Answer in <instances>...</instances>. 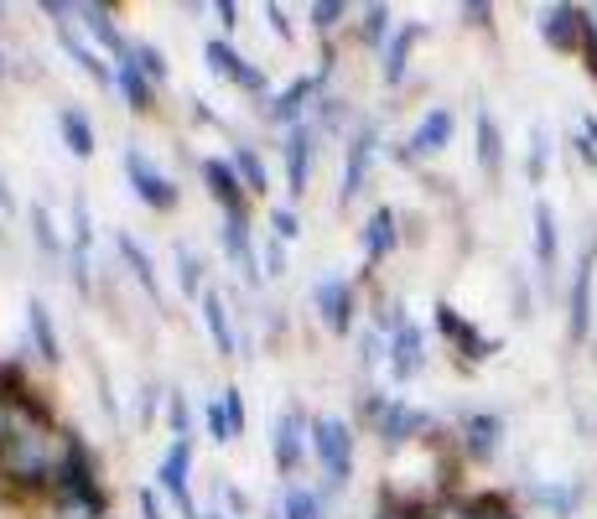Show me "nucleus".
<instances>
[{"instance_id":"obj_41","label":"nucleus","mask_w":597,"mask_h":519,"mask_svg":"<svg viewBox=\"0 0 597 519\" xmlns=\"http://www.w3.org/2000/svg\"><path fill=\"white\" fill-rule=\"evenodd\" d=\"M343 16H348V5H343V0H328V5H312V26H318V32H333V26H338Z\"/></svg>"},{"instance_id":"obj_54","label":"nucleus","mask_w":597,"mask_h":519,"mask_svg":"<svg viewBox=\"0 0 597 519\" xmlns=\"http://www.w3.org/2000/svg\"><path fill=\"white\" fill-rule=\"evenodd\" d=\"M0 73H5V62H0Z\"/></svg>"},{"instance_id":"obj_53","label":"nucleus","mask_w":597,"mask_h":519,"mask_svg":"<svg viewBox=\"0 0 597 519\" xmlns=\"http://www.w3.org/2000/svg\"><path fill=\"white\" fill-rule=\"evenodd\" d=\"M203 519H223V515H203Z\"/></svg>"},{"instance_id":"obj_18","label":"nucleus","mask_w":597,"mask_h":519,"mask_svg":"<svg viewBox=\"0 0 597 519\" xmlns=\"http://www.w3.org/2000/svg\"><path fill=\"white\" fill-rule=\"evenodd\" d=\"M203 182H208V193L223 203V214H244V193H239V172L229 161H203Z\"/></svg>"},{"instance_id":"obj_38","label":"nucleus","mask_w":597,"mask_h":519,"mask_svg":"<svg viewBox=\"0 0 597 519\" xmlns=\"http://www.w3.org/2000/svg\"><path fill=\"white\" fill-rule=\"evenodd\" d=\"M32 234H37V244L47 255H62V240H58V229H53V219H47L42 203H32Z\"/></svg>"},{"instance_id":"obj_44","label":"nucleus","mask_w":597,"mask_h":519,"mask_svg":"<svg viewBox=\"0 0 597 519\" xmlns=\"http://www.w3.org/2000/svg\"><path fill=\"white\" fill-rule=\"evenodd\" d=\"M167 420H172L177 441H193V437H187V400H182V395H172V411H167Z\"/></svg>"},{"instance_id":"obj_22","label":"nucleus","mask_w":597,"mask_h":519,"mask_svg":"<svg viewBox=\"0 0 597 519\" xmlns=\"http://www.w3.org/2000/svg\"><path fill=\"white\" fill-rule=\"evenodd\" d=\"M203 322H208V333H214V348H219L223 359H234V322H229V307H223L219 291H203Z\"/></svg>"},{"instance_id":"obj_12","label":"nucleus","mask_w":597,"mask_h":519,"mask_svg":"<svg viewBox=\"0 0 597 519\" xmlns=\"http://www.w3.org/2000/svg\"><path fill=\"white\" fill-rule=\"evenodd\" d=\"M452 140V109L437 104V109H426V120L411 130V140L400 146V157H437L441 146Z\"/></svg>"},{"instance_id":"obj_1","label":"nucleus","mask_w":597,"mask_h":519,"mask_svg":"<svg viewBox=\"0 0 597 519\" xmlns=\"http://www.w3.org/2000/svg\"><path fill=\"white\" fill-rule=\"evenodd\" d=\"M0 473L11 483H21V488H47V483L58 478V468L47 458V441H42L37 426L11 420V431L0 441Z\"/></svg>"},{"instance_id":"obj_11","label":"nucleus","mask_w":597,"mask_h":519,"mask_svg":"<svg viewBox=\"0 0 597 519\" xmlns=\"http://www.w3.org/2000/svg\"><path fill=\"white\" fill-rule=\"evenodd\" d=\"M582 32H587V11H582V5H551V11L540 16V37L551 42L556 53L582 47Z\"/></svg>"},{"instance_id":"obj_46","label":"nucleus","mask_w":597,"mask_h":519,"mask_svg":"<svg viewBox=\"0 0 597 519\" xmlns=\"http://www.w3.org/2000/svg\"><path fill=\"white\" fill-rule=\"evenodd\" d=\"M358 354H364V364L384 359V343H379V333H364V338H358Z\"/></svg>"},{"instance_id":"obj_49","label":"nucleus","mask_w":597,"mask_h":519,"mask_svg":"<svg viewBox=\"0 0 597 519\" xmlns=\"http://www.w3.org/2000/svg\"><path fill=\"white\" fill-rule=\"evenodd\" d=\"M140 515H146V519H167V515H161V504H157V494H151V488H140Z\"/></svg>"},{"instance_id":"obj_27","label":"nucleus","mask_w":597,"mask_h":519,"mask_svg":"<svg viewBox=\"0 0 597 519\" xmlns=\"http://www.w3.org/2000/svg\"><path fill=\"white\" fill-rule=\"evenodd\" d=\"M318 94V79H297V83H286L276 94V104H271V120H280V125H291L297 130V120H301V109H307V100Z\"/></svg>"},{"instance_id":"obj_42","label":"nucleus","mask_w":597,"mask_h":519,"mask_svg":"<svg viewBox=\"0 0 597 519\" xmlns=\"http://www.w3.org/2000/svg\"><path fill=\"white\" fill-rule=\"evenodd\" d=\"M223 416H229V431H234V437H244V400H239V384H229V390H223Z\"/></svg>"},{"instance_id":"obj_45","label":"nucleus","mask_w":597,"mask_h":519,"mask_svg":"<svg viewBox=\"0 0 597 519\" xmlns=\"http://www.w3.org/2000/svg\"><path fill=\"white\" fill-rule=\"evenodd\" d=\"M286 270V250H280V240L265 244V276H280Z\"/></svg>"},{"instance_id":"obj_47","label":"nucleus","mask_w":597,"mask_h":519,"mask_svg":"<svg viewBox=\"0 0 597 519\" xmlns=\"http://www.w3.org/2000/svg\"><path fill=\"white\" fill-rule=\"evenodd\" d=\"M223 504L239 509V515H250V494H244V488H229V483H223Z\"/></svg>"},{"instance_id":"obj_14","label":"nucleus","mask_w":597,"mask_h":519,"mask_svg":"<svg viewBox=\"0 0 597 519\" xmlns=\"http://www.w3.org/2000/svg\"><path fill=\"white\" fill-rule=\"evenodd\" d=\"M312 146H318V130L312 125H297L291 136H286V182H291V193H307V177H312Z\"/></svg>"},{"instance_id":"obj_5","label":"nucleus","mask_w":597,"mask_h":519,"mask_svg":"<svg viewBox=\"0 0 597 519\" xmlns=\"http://www.w3.org/2000/svg\"><path fill=\"white\" fill-rule=\"evenodd\" d=\"M307 416H301L297 405H286V411H276V420H271V458H276L280 473H297L301 458H307Z\"/></svg>"},{"instance_id":"obj_32","label":"nucleus","mask_w":597,"mask_h":519,"mask_svg":"<svg viewBox=\"0 0 597 519\" xmlns=\"http://www.w3.org/2000/svg\"><path fill=\"white\" fill-rule=\"evenodd\" d=\"M115 244H119V255L130 260V270H136L140 286H146L151 297H161V286H157V265H151V255H146V250H140V244L130 240V234H115Z\"/></svg>"},{"instance_id":"obj_3","label":"nucleus","mask_w":597,"mask_h":519,"mask_svg":"<svg viewBox=\"0 0 597 519\" xmlns=\"http://www.w3.org/2000/svg\"><path fill=\"white\" fill-rule=\"evenodd\" d=\"M364 411H369V420H375V431L390 447H400V441H416L432 431V416L426 411H416V405H405V400H390V395H369L364 400Z\"/></svg>"},{"instance_id":"obj_23","label":"nucleus","mask_w":597,"mask_h":519,"mask_svg":"<svg viewBox=\"0 0 597 519\" xmlns=\"http://www.w3.org/2000/svg\"><path fill=\"white\" fill-rule=\"evenodd\" d=\"M358 244H364V260L390 255V250H395V214H390V208H375L369 223H364V234H358Z\"/></svg>"},{"instance_id":"obj_35","label":"nucleus","mask_w":597,"mask_h":519,"mask_svg":"<svg viewBox=\"0 0 597 519\" xmlns=\"http://www.w3.org/2000/svg\"><path fill=\"white\" fill-rule=\"evenodd\" d=\"M384 37H390V5H369L364 21H358V42H364V47H379Z\"/></svg>"},{"instance_id":"obj_16","label":"nucleus","mask_w":597,"mask_h":519,"mask_svg":"<svg viewBox=\"0 0 597 519\" xmlns=\"http://www.w3.org/2000/svg\"><path fill=\"white\" fill-rule=\"evenodd\" d=\"M223 250H229V260L239 265V276L260 280V260H255V244H250V229H244V214H229V219H223Z\"/></svg>"},{"instance_id":"obj_2","label":"nucleus","mask_w":597,"mask_h":519,"mask_svg":"<svg viewBox=\"0 0 597 519\" xmlns=\"http://www.w3.org/2000/svg\"><path fill=\"white\" fill-rule=\"evenodd\" d=\"M312 452L322 462V478L333 488H348V478H354V431H348V420L338 416L312 420Z\"/></svg>"},{"instance_id":"obj_25","label":"nucleus","mask_w":597,"mask_h":519,"mask_svg":"<svg viewBox=\"0 0 597 519\" xmlns=\"http://www.w3.org/2000/svg\"><path fill=\"white\" fill-rule=\"evenodd\" d=\"M593 255L577 265V286H572V338H587L593 327Z\"/></svg>"},{"instance_id":"obj_48","label":"nucleus","mask_w":597,"mask_h":519,"mask_svg":"<svg viewBox=\"0 0 597 519\" xmlns=\"http://www.w3.org/2000/svg\"><path fill=\"white\" fill-rule=\"evenodd\" d=\"M265 16H271V26H276V37H291V21H286L280 5H265Z\"/></svg>"},{"instance_id":"obj_40","label":"nucleus","mask_w":597,"mask_h":519,"mask_svg":"<svg viewBox=\"0 0 597 519\" xmlns=\"http://www.w3.org/2000/svg\"><path fill=\"white\" fill-rule=\"evenodd\" d=\"M301 234V223H297V214H291V208H276V214H271V240H297Z\"/></svg>"},{"instance_id":"obj_8","label":"nucleus","mask_w":597,"mask_h":519,"mask_svg":"<svg viewBox=\"0 0 597 519\" xmlns=\"http://www.w3.org/2000/svg\"><path fill=\"white\" fill-rule=\"evenodd\" d=\"M437 327H441V338L452 343V348H458L462 359H473V364H478V359H489V354H494V343L483 338V333H478L473 322L462 318L458 307H447V301L437 307Z\"/></svg>"},{"instance_id":"obj_15","label":"nucleus","mask_w":597,"mask_h":519,"mask_svg":"<svg viewBox=\"0 0 597 519\" xmlns=\"http://www.w3.org/2000/svg\"><path fill=\"white\" fill-rule=\"evenodd\" d=\"M498 441H504V420L489 416V411H478V416L462 420V447H468V458L489 462L498 452Z\"/></svg>"},{"instance_id":"obj_31","label":"nucleus","mask_w":597,"mask_h":519,"mask_svg":"<svg viewBox=\"0 0 597 519\" xmlns=\"http://www.w3.org/2000/svg\"><path fill=\"white\" fill-rule=\"evenodd\" d=\"M416 37H421V26H405V32H395V42L384 47V79H390V83L405 79V62H411V47H416Z\"/></svg>"},{"instance_id":"obj_43","label":"nucleus","mask_w":597,"mask_h":519,"mask_svg":"<svg viewBox=\"0 0 597 519\" xmlns=\"http://www.w3.org/2000/svg\"><path fill=\"white\" fill-rule=\"evenodd\" d=\"M203 416H208V437L219 441V447H229V441H234V431H229V416H223V405H208Z\"/></svg>"},{"instance_id":"obj_7","label":"nucleus","mask_w":597,"mask_h":519,"mask_svg":"<svg viewBox=\"0 0 597 519\" xmlns=\"http://www.w3.org/2000/svg\"><path fill=\"white\" fill-rule=\"evenodd\" d=\"M312 301H318V318L333 327V333H348L354 327V286L343 276H322L312 286Z\"/></svg>"},{"instance_id":"obj_51","label":"nucleus","mask_w":597,"mask_h":519,"mask_svg":"<svg viewBox=\"0 0 597 519\" xmlns=\"http://www.w3.org/2000/svg\"><path fill=\"white\" fill-rule=\"evenodd\" d=\"M11 208H16V198H11V187H5V177H0V219H5Z\"/></svg>"},{"instance_id":"obj_30","label":"nucleus","mask_w":597,"mask_h":519,"mask_svg":"<svg viewBox=\"0 0 597 519\" xmlns=\"http://www.w3.org/2000/svg\"><path fill=\"white\" fill-rule=\"evenodd\" d=\"M530 499H536L540 509H551L556 519H572V509L582 504V488H577V483H572V488H556V483H536V488H530Z\"/></svg>"},{"instance_id":"obj_9","label":"nucleus","mask_w":597,"mask_h":519,"mask_svg":"<svg viewBox=\"0 0 597 519\" xmlns=\"http://www.w3.org/2000/svg\"><path fill=\"white\" fill-rule=\"evenodd\" d=\"M375 146H379L375 125H358V130H354V146H348V161H343V187H338L343 203L358 198V187H364L369 166H375Z\"/></svg>"},{"instance_id":"obj_33","label":"nucleus","mask_w":597,"mask_h":519,"mask_svg":"<svg viewBox=\"0 0 597 519\" xmlns=\"http://www.w3.org/2000/svg\"><path fill=\"white\" fill-rule=\"evenodd\" d=\"M229 166L244 177V193H265V187H271V182H265V161H260L250 146H234V161H229Z\"/></svg>"},{"instance_id":"obj_4","label":"nucleus","mask_w":597,"mask_h":519,"mask_svg":"<svg viewBox=\"0 0 597 519\" xmlns=\"http://www.w3.org/2000/svg\"><path fill=\"white\" fill-rule=\"evenodd\" d=\"M125 177H130V187H136V198L146 203V208H157V214H172L182 203V193H177V182L167 177V172H157L151 166V157L146 151H125Z\"/></svg>"},{"instance_id":"obj_10","label":"nucleus","mask_w":597,"mask_h":519,"mask_svg":"<svg viewBox=\"0 0 597 519\" xmlns=\"http://www.w3.org/2000/svg\"><path fill=\"white\" fill-rule=\"evenodd\" d=\"M203 58H208V68H214L219 79L239 83V89H250V94H260V89H265V73H260L255 62H244V58H239L234 47H229V42H208V47H203Z\"/></svg>"},{"instance_id":"obj_6","label":"nucleus","mask_w":597,"mask_h":519,"mask_svg":"<svg viewBox=\"0 0 597 519\" xmlns=\"http://www.w3.org/2000/svg\"><path fill=\"white\" fill-rule=\"evenodd\" d=\"M187 473H193V441H172L167 447V458L157 462V483L172 494V504L182 509V519H203L193 494H187Z\"/></svg>"},{"instance_id":"obj_39","label":"nucleus","mask_w":597,"mask_h":519,"mask_svg":"<svg viewBox=\"0 0 597 519\" xmlns=\"http://www.w3.org/2000/svg\"><path fill=\"white\" fill-rule=\"evenodd\" d=\"M546 166H551V136L536 125V130H530V182L546 177Z\"/></svg>"},{"instance_id":"obj_37","label":"nucleus","mask_w":597,"mask_h":519,"mask_svg":"<svg viewBox=\"0 0 597 519\" xmlns=\"http://www.w3.org/2000/svg\"><path fill=\"white\" fill-rule=\"evenodd\" d=\"M177 276H182V291L187 297H198V286H203V260L187 250V244H177Z\"/></svg>"},{"instance_id":"obj_36","label":"nucleus","mask_w":597,"mask_h":519,"mask_svg":"<svg viewBox=\"0 0 597 519\" xmlns=\"http://www.w3.org/2000/svg\"><path fill=\"white\" fill-rule=\"evenodd\" d=\"M136 68L151 83H167V53H161V47H151V42H136Z\"/></svg>"},{"instance_id":"obj_17","label":"nucleus","mask_w":597,"mask_h":519,"mask_svg":"<svg viewBox=\"0 0 597 519\" xmlns=\"http://www.w3.org/2000/svg\"><path fill=\"white\" fill-rule=\"evenodd\" d=\"M58 42H62V53L79 62V68H83V73H89L94 83H100V89H115V73H110V68H104L100 58H94V47H89V42H83L79 32L68 26V21H58Z\"/></svg>"},{"instance_id":"obj_29","label":"nucleus","mask_w":597,"mask_h":519,"mask_svg":"<svg viewBox=\"0 0 597 519\" xmlns=\"http://www.w3.org/2000/svg\"><path fill=\"white\" fill-rule=\"evenodd\" d=\"M478 166H483L489 177L504 166V140H498V125L489 109H478Z\"/></svg>"},{"instance_id":"obj_26","label":"nucleus","mask_w":597,"mask_h":519,"mask_svg":"<svg viewBox=\"0 0 597 519\" xmlns=\"http://www.w3.org/2000/svg\"><path fill=\"white\" fill-rule=\"evenodd\" d=\"M115 89L125 94V104H130L136 115H146V109H151V79L136 68V53H130L125 62H115Z\"/></svg>"},{"instance_id":"obj_21","label":"nucleus","mask_w":597,"mask_h":519,"mask_svg":"<svg viewBox=\"0 0 597 519\" xmlns=\"http://www.w3.org/2000/svg\"><path fill=\"white\" fill-rule=\"evenodd\" d=\"M79 16H83V26H89V37H100L104 47L115 53V62H125L130 53H136V42L119 37V26L110 21V11H104V5H79Z\"/></svg>"},{"instance_id":"obj_19","label":"nucleus","mask_w":597,"mask_h":519,"mask_svg":"<svg viewBox=\"0 0 597 519\" xmlns=\"http://www.w3.org/2000/svg\"><path fill=\"white\" fill-rule=\"evenodd\" d=\"M58 130H62V146L79 161L94 157V125H89V115H83L79 104H62L58 109Z\"/></svg>"},{"instance_id":"obj_52","label":"nucleus","mask_w":597,"mask_h":519,"mask_svg":"<svg viewBox=\"0 0 597 519\" xmlns=\"http://www.w3.org/2000/svg\"><path fill=\"white\" fill-rule=\"evenodd\" d=\"M379 519H411V515H379Z\"/></svg>"},{"instance_id":"obj_24","label":"nucleus","mask_w":597,"mask_h":519,"mask_svg":"<svg viewBox=\"0 0 597 519\" xmlns=\"http://www.w3.org/2000/svg\"><path fill=\"white\" fill-rule=\"evenodd\" d=\"M26 333H32V343H37V359L42 364H58L62 359L58 327H53V318H47V307H42V301H26Z\"/></svg>"},{"instance_id":"obj_34","label":"nucleus","mask_w":597,"mask_h":519,"mask_svg":"<svg viewBox=\"0 0 597 519\" xmlns=\"http://www.w3.org/2000/svg\"><path fill=\"white\" fill-rule=\"evenodd\" d=\"M280 519H328V509H322L318 494H307V488H286Z\"/></svg>"},{"instance_id":"obj_20","label":"nucleus","mask_w":597,"mask_h":519,"mask_svg":"<svg viewBox=\"0 0 597 519\" xmlns=\"http://www.w3.org/2000/svg\"><path fill=\"white\" fill-rule=\"evenodd\" d=\"M89 250H94V229H89V203L73 198V280H79V291H89Z\"/></svg>"},{"instance_id":"obj_13","label":"nucleus","mask_w":597,"mask_h":519,"mask_svg":"<svg viewBox=\"0 0 597 519\" xmlns=\"http://www.w3.org/2000/svg\"><path fill=\"white\" fill-rule=\"evenodd\" d=\"M421 364H426L421 327H416V322H405L400 333H390V374H395V380H416Z\"/></svg>"},{"instance_id":"obj_28","label":"nucleus","mask_w":597,"mask_h":519,"mask_svg":"<svg viewBox=\"0 0 597 519\" xmlns=\"http://www.w3.org/2000/svg\"><path fill=\"white\" fill-rule=\"evenodd\" d=\"M536 260L540 276L556 270V214H551V203H536Z\"/></svg>"},{"instance_id":"obj_50","label":"nucleus","mask_w":597,"mask_h":519,"mask_svg":"<svg viewBox=\"0 0 597 519\" xmlns=\"http://www.w3.org/2000/svg\"><path fill=\"white\" fill-rule=\"evenodd\" d=\"M214 11H219V21H223V26H229V32H234V26H239V11H234V5H229V0H219V5H214Z\"/></svg>"}]
</instances>
